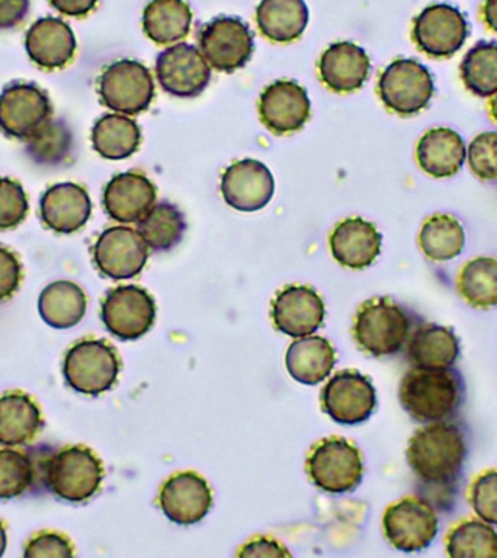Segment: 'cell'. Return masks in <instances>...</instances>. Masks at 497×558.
<instances>
[{
  "mask_svg": "<svg viewBox=\"0 0 497 558\" xmlns=\"http://www.w3.org/2000/svg\"><path fill=\"white\" fill-rule=\"evenodd\" d=\"M399 400L404 412L422 425L456 421L465 401V381L456 366L410 368L401 378Z\"/></svg>",
  "mask_w": 497,
  "mask_h": 558,
  "instance_id": "2",
  "label": "cell"
},
{
  "mask_svg": "<svg viewBox=\"0 0 497 558\" xmlns=\"http://www.w3.org/2000/svg\"><path fill=\"white\" fill-rule=\"evenodd\" d=\"M323 410L340 425L368 421L377 408V391L365 375L342 371L330 378L322 391Z\"/></svg>",
  "mask_w": 497,
  "mask_h": 558,
  "instance_id": "15",
  "label": "cell"
},
{
  "mask_svg": "<svg viewBox=\"0 0 497 558\" xmlns=\"http://www.w3.org/2000/svg\"><path fill=\"white\" fill-rule=\"evenodd\" d=\"M325 303L313 288L290 286L279 291L272 303L274 325L291 338L313 335L325 320Z\"/></svg>",
  "mask_w": 497,
  "mask_h": 558,
  "instance_id": "20",
  "label": "cell"
},
{
  "mask_svg": "<svg viewBox=\"0 0 497 558\" xmlns=\"http://www.w3.org/2000/svg\"><path fill=\"white\" fill-rule=\"evenodd\" d=\"M25 48L38 68L63 69L76 52V37L69 24L59 17H41L26 33Z\"/></svg>",
  "mask_w": 497,
  "mask_h": 558,
  "instance_id": "26",
  "label": "cell"
},
{
  "mask_svg": "<svg viewBox=\"0 0 497 558\" xmlns=\"http://www.w3.org/2000/svg\"><path fill=\"white\" fill-rule=\"evenodd\" d=\"M156 186L146 174L125 172L116 174L104 190L105 213L113 221L130 225L138 222L155 205Z\"/></svg>",
  "mask_w": 497,
  "mask_h": 558,
  "instance_id": "22",
  "label": "cell"
},
{
  "mask_svg": "<svg viewBox=\"0 0 497 558\" xmlns=\"http://www.w3.org/2000/svg\"><path fill=\"white\" fill-rule=\"evenodd\" d=\"M121 362L116 349L105 340L85 339L65 353L63 374L74 391L99 396L111 390L120 375Z\"/></svg>",
  "mask_w": 497,
  "mask_h": 558,
  "instance_id": "7",
  "label": "cell"
},
{
  "mask_svg": "<svg viewBox=\"0 0 497 558\" xmlns=\"http://www.w3.org/2000/svg\"><path fill=\"white\" fill-rule=\"evenodd\" d=\"M34 480L33 457L17 449H0V500L24 496L33 487Z\"/></svg>",
  "mask_w": 497,
  "mask_h": 558,
  "instance_id": "40",
  "label": "cell"
},
{
  "mask_svg": "<svg viewBox=\"0 0 497 558\" xmlns=\"http://www.w3.org/2000/svg\"><path fill=\"white\" fill-rule=\"evenodd\" d=\"M28 214L24 187L9 178H0V230L20 226Z\"/></svg>",
  "mask_w": 497,
  "mask_h": 558,
  "instance_id": "43",
  "label": "cell"
},
{
  "mask_svg": "<svg viewBox=\"0 0 497 558\" xmlns=\"http://www.w3.org/2000/svg\"><path fill=\"white\" fill-rule=\"evenodd\" d=\"M404 351L412 368L445 369L456 366L461 343L451 327L438 323H419Z\"/></svg>",
  "mask_w": 497,
  "mask_h": 558,
  "instance_id": "21",
  "label": "cell"
},
{
  "mask_svg": "<svg viewBox=\"0 0 497 558\" xmlns=\"http://www.w3.org/2000/svg\"><path fill=\"white\" fill-rule=\"evenodd\" d=\"M39 209L48 229L72 234L89 221L92 201L85 187L72 182L57 183L44 192Z\"/></svg>",
  "mask_w": 497,
  "mask_h": 558,
  "instance_id": "25",
  "label": "cell"
},
{
  "mask_svg": "<svg viewBox=\"0 0 497 558\" xmlns=\"http://www.w3.org/2000/svg\"><path fill=\"white\" fill-rule=\"evenodd\" d=\"M457 291L470 307H497V259L478 256L466 262L458 275Z\"/></svg>",
  "mask_w": 497,
  "mask_h": 558,
  "instance_id": "36",
  "label": "cell"
},
{
  "mask_svg": "<svg viewBox=\"0 0 497 558\" xmlns=\"http://www.w3.org/2000/svg\"><path fill=\"white\" fill-rule=\"evenodd\" d=\"M51 117L50 98L34 83H11L0 92V131L7 137L26 142Z\"/></svg>",
  "mask_w": 497,
  "mask_h": 558,
  "instance_id": "12",
  "label": "cell"
},
{
  "mask_svg": "<svg viewBox=\"0 0 497 558\" xmlns=\"http://www.w3.org/2000/svg\"><path fill=\"white\" fill-rule=\"evenodd\" d=\"M37 403L22 391L0 396V444L7 447L29 444L43 429Z\"/></svg>",
  "mask_w": 497,
  "mask_h": 558,
  "instance_id": "29",
  "label": "cell"
},
{
  "mask_svg": "<svg viewBox=\"0 0 497 558\" xmlns=\"http://www.w3.org/2000/svg\"><path fill=\"white\" fill-rule=\"evenodd\" d=\"M192 12L185 0H150L143 12V31L157 46H170L190 34Z\"/></svg>",
  "mask_w": 497,
  "mask_h": 558,
  "instance_id": "33",
  "label": "cell"
},
{
  "mask_svg": "<svg viewBox=\"0 0 497 558\" xmlns=\"http://www.w3.org/2000/svg\"><path fill=\"white\" fill-rule=\"evenodd\" d=\"M156 77L166 94L177 98H196L211 81V65L198 48L179 43L157 56Z\"/></svg>",
  "mask_w": 497,
  "mask_h": 558,
  "instance_id": "13",
  "label": "cell"
},
{
  "mask_svg": "<svg viewBox=\"0 0 497 558\" xmlns=\"http://www.w3.org/2000/svg\"><path fill=\"white\" fill-rule=\"evenodd\" d=\"M378 95L386 108L397 116H417L434 98V76L421 61L397 59L379 74Z\"/></svg>",
  "mask_w": 497,
  "mask_h": 558,
  "instance_id": "5",
  "label": "cell"
},
{
  "mask_svg": "<svg viewBox=\"0 0 497 558\" xmlns=\"http://www.w3.org/2000/svg\"><path fill=\"white\" fill-rule=\"evenodd\" d=\"M416 316L404 305L387 296L365 301L353 322V338L362 351L375 357L397 355L404 351Z\"/></svg>",
  "mask_w": 497,
  "mask_h": 558,
  "instance_id": "3",
  "label": "cell"
},
{
  "mask_svg": "<svg viewBox=\"0 0 497 558\" xmlns=\"http://www.w3.org/2000/svg\"><path fill=\"white\" fill-rule=\"evenodd\" d=\"M22 278V266L17 257L7 247L0 246V301L11 299Z\"/></svg>",
  "mask_w": 497,
  "mask_h": 558,
  "instance_id": "45",
  "label": "cell"
},
{
  "mask_svg": "<svg viewBox=\"0 0 497 558\" xmlns=\"http://www.w3.org/2000/svg\"><path fill=\"white\" fill-rule=\"evenodd\" d=\"M199 51L214 70L234 73L244 68L255 51V39L240 17L218 16L199 31Z\"/></svg>",
  "mask_w": 497,
  "mask_h": 558,
  "instance_id": "11",
  "label": "cell"
},
{
  "mask_svg": "<svg viewBox=\"0 0 497 558\" xmlns=\"http://www.w3.org/2000/svg\"><path fill=\"white\" fill-rule=\"evenodd\" d=\"M100 102L122 116H138L147 111L155 98V82L150 70L140 61H113L100 74Z\"/></svg>",
  "mask_w": 497,
  "mask_h": 558,
  "instance_id": "9",
  "label": "cell"
},
{
  "mask_svg": "<svg viewBox=\"0 0 497 558\" xmlns=\"http://www.w3.org/2000/svg\"><path fill=\"white\" fill-rule=\"evenodd\" d=\"M148 259V246L137 230L111 227L96 240L94 262L99 272L113 281L142 274Z\"/></svg>",
  "mask_w": 497,
  "mask_h": 558,
  "instance_id": "16",
  "label": "cell"
},
{
  "mask_svg": "<svg viewBox=\"0 0 497 558\" xmlns=\"http://www.w3.org/2000/svg\"><path fill=\"white\" fill-rule=\"evenodd\" d=\"M471 172L482 181L497 182V131H484L466 148Z\"/></svg>",
  "mask_w": 497,
  "mask_h": 558,
  "instance_id": "41",
  "label": "cell"
},
{
  "mask_svg": "<svg viewBox=\"0 0 497 558\" xmlns=\"http://www.w3.org/2000/svg\"><path fill=\"white\" fill-rule=\"evenodd\" d=\"M419 247L427 259L449 262L465 247V230L460 220L449 214H435L423 222Z\"/></svg>",
  "mask_w": 497,
  "mask_h": 558,
  "instance_id": "34",
  "label": "cell"
},
{
  "mask_svg": "<svg viewBox=\"0 0 497 558\" xmlns=\"http://www.w3.org/2000/svg\"><path fill=\"white\" fill-rule=\"evenodd\" d=\"M73 134L64 120H51L26 140L25 153L34 165L60 168L72 159Z\"/></svg>",
  "mask_w": 497,
  "mask_h": 558,
  "instance_id": "37",
  "label": "cell"
},
{
  "mask_svg": "<svg viewBox=\"0 0 497 558\" xmlns=\"http://www.w3.org/2000/svg\"><path fill=\"white\" fill-rule=\"evenodd\" d=\"M275 181L268 166L255 159L235 161L221 177L226 204L242 213H255L272 199Z\"/></svg>",
  "mask_w": 497,
  "mask_h": 558,
  "instance_id": "18",
  "label": "cell"
},
{
  "mask_svg": "<svg viewBox=\"0 0 497 558\" xmlns=\"http://www.w3.org/2000/svg\"><path fill=\"white\" fill-rule=\"evenodd\" d=\"M445 549L452 558H496V526L478 518L458 522L445 538Z\"/></svg>",
  "mask_w": 497,
  "mask_h": 558,
  "instance_id": "38",
  "label": "cell"
},
{
  "mask_svg": "<svg viewBox=\"0 0 497 558\" xmlns=\"http://www.w3.org/2000/svg\"><path fill=\"white\" fill-rule=\"evenodd\" d=\"M100 317L116 338L137 340L155 325L156 301L137 286L113 288L105 296Z\"/></svg>",
  "mask_w": 497,
  "mask_h": 558,
  "instance_id": "14",
  "label": "cell"
},
{
  "mask_svg": "<svg viewBox=\"0 0 497 558\" xmlns=\"http://www.w3.org/2000/svg\"><path fill=\"white\" fill-rule=\"evenodd\" d=\"M4 549H7V531H4L3 523L0 522V557L3 556Z\"/></svg>",
  "mask_w": 497,
  "mask_h": 558,
  "instance_id": "51",
  "label": "cell"
},
{
  "mask_svg": "<svg viewBox=\"0 0 497 558\" xmlns=\"http://www.w3.org/2000/svg\"><path fill=\"white\" fill-rule=\"evenodd\" d=\"M159 505L169 521L178 525H195L211 509V488L203 475L182 471L166 480L160 488Z\"/></svg>",
  "mask_w": 497,
  "mask_h": 558,
  "instance_id": "17",
  "label": "cell"
},
{
  "mask_svg": "<svg viewBox=\"0 0 497 558\" xmlns=\"http://www.w3.org/2000/svg\"><path fill=\"white\" fill-rule=\"evenodd\" d=\"M50 3L65 16L82 17L94 11L98 0H50Z\"/></svg>",
  "mask_w": 497,
  "mask_h": 558,
  "instance_id": "48",
  "label": "cell"
},
{
  "mask_svg": "<svg viewBox=\"0 0 497 558\" xmlns=\"http://www.w3.org/2000/svg\"><path fill=\"white\" fill-rule=\"evenodd\" d=\"M383 530L392 548L423 551L438 536L439 510L421 495L403 497L384 512Z\"/></svg>",
  "mask_w": 497,
  "mask_h": 558,
  "instance_id": "6",
  "label": "cell"
},
{
  "mask_svg": "<svg viewBox=\"0 0 497 558\" xmlns=\"http://www.w3.org/2000/svg\"><path fill=\"white\" fill-rule=\"evenodd\" d=\"M74 556L73 544L64 535L57 532H39L26 544L24 557H72Z\"/></svg>",
  "mask_w": 497,
  "mask_h": 558,
  "instance_id": "44",
  "label": "cell"
},
{
  "mask_svg": "<svg viewBox=\"0 0 497 558\" xmlns=\"http://www.w3.org/2000/svg\"><path fill=\"white\" fill-rule=\"evenodd\" d=\"M239 557H291V553L288 551L283 545L279 544L278 541L265 538L259 536L248 541L246 545H243L242 549L238 553Z\"/></svg>",
  "mask_w": 497,
  "mask_h": 558,
  "instance_id": "46",
  "label": "cell"
},
{
  "mask_svg": "<svg viewBox=\"0 0 497 558\" xmlns=\"http://www.w3.org/2000/svg\"><path fill=\"white\" fill-rule=\"evenodd\" d=\"M104 477L102 461L92 449L82 445L60 449L43 465V478L48 490L72 504L94 497Z\"/></svg>",
  "mask_w": 497,
  "mask_h": 558,
  "instance_id": "4",
  "label": "cell"
},
{
  "mask_svg": "<svg viewBox=\"0 0 497 558\" xmlns=\"http://www.w3.org/2000/svg\"><path fill=\"white\" fill-rule=\"evenodd\" d=\"M137 231L153 251L169 252L182 242L186 231L185 216L177 205L161 201L137 222Z\"/></svg>",
  "mask_w": 497,
  "mask_h": 558,
  "instance_id": "35",
  "label": "cell"
},
{
  "mask_svg": "<svg viewBox=\"0 0 497 558\" xmlns=\"http://www.w3.org/2000/svg\"><path fill=\"white\" fill-rule=\"evenodd\" d=\"M488 112H490L493 121L497 124V94L493 95L490 102H488Z\"/></svg>",
  "mask_w": 497,
  "mask_h": 558,
  "instance_id": "50",
  "label": "cell"
},
{
  "mask_svg": "<svg viewBox=\"0 0 497 558\" xmlns=\"http://www.w3.org/2000/svg\"><path fill=\"white\" fill-rule=\"evenodd\" d=\"M140 143L142 130L137 122L122 113H107L92 129V146L104 159H129L138 150Z\"/></svg>",
  "mask_w": 497,
  "mask_h": 558,
  "instance_id": "32",
  "label": "cell"
},
{
  "mask_svg": "<svg viewBox=\"0 0 497 558\" xmlns=\"http://www.w3.org/2000/svg\"><path fill=\"white\" fill-rule=\"evenodd\" d=\"M29 12V0H0V31L16 28Z\"/></svg>",
  "mask_w": 497,
  "mask_h": 558,
  "instance_id": "47",
  "label": "cell"
},
{
  "mask_svg": "<svg viewBox=\"0 0 497 558\" xmlns=\"http://www.w3.org/2000/svg\"><path fill=\"white\" fill-rule=\"evenodd\" d=\"M336 353L322 336H304L290 344L286 355L288 374L304 386H317L329 377Z\"/></svg>",
  "mask_w": 497,
  "mask_h": 558,
  "instance_id": "28",
  "label": "cell"
},
{
  "mask_svg": "<svg viewBox=\"0 0 497 558\" xmlns=\"http://www.w3.org/2000/svg\"><path fill=\"white\" fill-rule=\"evenodd\" d=\"M461 81L478 98L497 94V43L478 41L465 52L460 64Z\"/></svg>",
  "mask_w": 497,
  "mask_h": 558,
  "instance_id": "39",
  "label": "cell"
},
{
  "mask_svg": "<svg viewBox=\"0 0 497 558\" xmlns=\"http://www.w3.org/2000/svg\"><path fill=\"white\" fill-rule=\"evenodd\" d=\"M87 300L82 288L72 281L51 282L38 299V312L43 320L54 329H70L85 317Z\"/></svg>",
  "mask_w": 497,
  "mask_h": 558,
  "instance_id": "31",
  "label": "cell"
},
{
  "mask_svg": "<svg viewBox=\"0 0 497 558\" xmlns=\"http://www.w3.org/2000/svg\"><path fill=\"white\" fill-rule=\"evenodd\" d=\"M256 22L260 34L270 41L292 43L307 28L308 8L304 0H260Z\"/></svg>",
  "mask_w": 497,
  "mask_h": 558,
  "instance_id": "30",
  "label": "cell"
},
{
  "mask_svg": "<svg viewBox=\"0 0 497 558\" xmlns=\"http://www.w3.org/2000/svg\"><path fill=\"white\" fill-rule=\"evenodd\" d=\"M369 72L371 61L364 48L349 41L331 44L318 60L323 85L336 94L361 89Z\"/></svg>",
  "mask_w": 497,
  "mask_h": 558,
  "instance_id": "24",
  "label": "cell"
},
{
  "mask_svg": "<svg viewBox=\"0 0 497 558\" xmlns=\"http://www.w3.org/2000/svg\"><path fill=\"white\" fill-rule=\"evenodd\" d=\"M331 256L349 269H365L381 253L383 235L373 222L364 218H347L330 234Z\"/></svg>",
  "mask_w": 497,
  "mask_h": 558,
  "instance_id": "23",
  "label": "cell"
},
{
  "mask_svg": "<svg viewBox=\"0 0 497 558\" xmlns=\"http://www.w3.org/2000/svg\"><path fill=\"white\" fill-rule=\"evenodd\" d=\"M469 501L475 517L497 526V469L484 471L474 478Z\"/></svg>",
  "mask_w": 497,
  "mask_h": 558,
  "instance_id": "42",
  "label": "cell"
},
{
  "mask_svg": "<svg viewBox=\"0 0 497 558\" xmlns=\"http://www.w3.org/2000/svg\"><path fill=\"white\" fill-rule=\"evenodd\" d=\"M419 168L432 178L456 177L466 160V147L461 135L447 126L426 131L416 147Z\"/></svg>",
  "mask_w": 497,
  "mask_h": 558,
  "instance_id": "27",
  "label": "cell"
},
{
  "mask_svg": "<svg viewBox=\"0 0 497 558\" xmlns=\"http://www.w3.org/2000/svg\"><path fill=\"white\" fill-rule=\"evenodd\" d=\"M307 471L314 486L340 495L360 486L364 460L355 445L334 436L314 445L307 458Z\"/></svg>",
  "mask_w": 497,
  "mask_h": 558,
  "instance_id": "8",
  "label": "cell"
},
{
  "mask_svg": "<svg viewBox=\"0 0 497 558\" xmlns=\"http://www.w3.org/2000/svg\"><path fill=\"white\" fill-rule=\"evenodd\" d=\"M469 453V438L456 421L429 423L410 438L405 460L422 488L419 495L439 512L456 505Z\"/></svg>",
  "mask_w": 497,
  "mask_h": 558,
  "instance_id": "1",
  "label": "cell"
},
{
  "mask_svg": "<svg viewBox=\"0 0 497 558\" xmlns=\"http://www.w3.org/2000/svg\"><path fill=\"white\" fill-rule=\"evenodd\" d=\"M262 124L277 135L294 133L308 121L312 104L307 90L292 81H277L265 87L259 98Z\"/></svg>",
  "mask_w": 497,
  "mask_h": 558,
  "instance_id": "19",
  "label": "cell"
},
{
  "mask_svg": "<svg viewBox=\"0 0 497 558\" xmlns=\"http://www.w3.org/2000/svg\"><path fill=\"white\" fill-rule=\"evenodd\" d=\"M469 22L460 9L434 3L423 9L413 22L412 38L419 50L432 59H449L464 47Z\"/></svg>",
  "mask_w": 497,
  "mask_h": 558,
  "instance_id": "10",
  "label": "cell"
},
{
  "mask_svg": "<svg viewBox=\"0 0 497 558\" xmlns=\"http://www.w3.org/2000/svg\"><path fill=\"white\" fill-rule=\"evenodd\" d=\"M483 17L488 28L497 34V0H486L484 2Z\"/></svg>",
  "mask_w": 497,
  "mask_h": 558,
  "instance_id": "49",
  "label": "cell"
}]
</instances>
